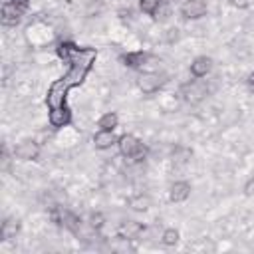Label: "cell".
Instances as JSON below:
<instances>
[{"instance_id":"6da1fadb","label":"cell","mask_w":254,"mask_h":254,"mask_svg":"<svg viewBox=\"0 0 254 254\" xmlns=\"http://www.w3.org/2000/svg\"><path fill=\"white\" fill-rule=\"evenodd\" d=\"M117 149H119L121 157L131 159V161H137V163L139 161H145V157H147V149H145L143 141L137 135H133V133L121 135L119 141H117Z\"/></svg>"},{"instance_id":"7a4b0ae2","label":"cell","mask_w":254,"mask_h":254,"mask_svg":"<svg viewBox=\"0 0 254 254\" xmlns=\"http://www.w3.org/2000/svg\"><path fill=\"white\" fill-rule=\"evenodd\" d=\"M26 40H28V44L32 48H46L48 44H52L54 32L46 22L36 20L26 28Z\"/></svg>"},{"instance_id":"3957f363","label":"cell","mask_w":254,"mask_h":254,"mask_svg":"<svg viewBox=\"0 0 254 254\" xmlns=\"http://www.w3.org/2000/svg\"><path fill=\"white\" fill-rule=\"evenodd\" d=\"M169 81V75L163 71H143L137 77V87L145 93V95H153L159 89H163V85Z\"/></svg>"},{"instance_id":"277c9868","label":"cell","mask_w":254,"mask_h":254,"mask_svg":"<svg viewBox=\"0 0 254 254\" xmlns=\"http://www.w3.org/2000/svg\"><path fill=\"white\" fill-rule=\"evenodd\" d=\"M181 95H183L189 103H198V101H202V99L208 95V87L202 83V79L194 77V79L183 83V87H181Z\"/></svg>"},{"instance_id":"5b68a950","label":"cell","mask_w":254,"mask_h":254,"mask_svg":"<svg viewBox=\"0 0 254 254\" xmlns=\"http://www.w3.org/2000/svg\"><path fill=\"white\" fill-rule=\"evenodd\" d=\"M14 157L18 161H38L40 157V145L34 141V139H22L16 147H14Z\"/></svg>"},{"instance_id":"8992f818","label":"cell","mask_w":254,"mask_h":254,"mask_svg":"<svg viewBox=\"0 0 254 254\" xmlns=\"http://www.w3.org/2000/svg\"><path fill=\"white\" fill-rule=\"evenodd\" d=\"M208 14V4L204 0H185L181 4V16L185 20H200Z\"/></svg>"},{"instance_id":"52a82bcc","label":"cell","mask_w":254,"mask_h":254,"mask_svg":"<svg viewBox=\"0 0 254 254\" xmlns=\"http://www.w3.org/2000/svg\"><path fill=\"white\" fill-rule=\"evenodd\" d=\"M212 65H214V62H212L210 56H196V58H192V62L189 65V73L192 77L202 79L212 71Z\"/></svg>"},{"instance_id":"ba28073f","label":"cell","mask_w":254,"mask_h":254,"mask_svg":"<svg viewBox=\"0 0 254 254\" xmlns=\"http://www.w3.org/2000/svg\"><path fill=\"white\" fill-rule=\"evenodd\" d=\"M119 60H121V64H123L125 67L141 69V67L147 65V62L151 60V54H149V52H143V50H137V52H127V54H123Z\"/></svg>"},{"instance_id":"9c48e42d","label":"cell","mask_w":254,"mask_h":254,"mask_svg":"<svg viewBox=\"0 0 254 254\" xmlns=\"http://www.w3.org/2000/svg\"><path fill=\"white\" fill-rule=\"evenodd\" d=\"M192 192V185L189 181H175L169 187V200L171 202H185Z\"/></svg>"},{"instance_id":"30bf717a","label":"cell","mask_w":254,"mask_h":254,"mask_svg":"<svg viewBox=\"0 0 254 254\" xmlns=\"http://www.w3.org/2000/svg\"><path fill=\"white\" fill-rule=\"evenodd\" d=\"M93 147L95 149H99V151H107V149H111L113 145H117V141H119V137L115 135V131H105V129H99L95 135H93Z\"/></svg>"},{"instance_id":"8fae6325","label":"cell","mask_w":254,"mask_h":254,"mask_svg":"<svg viewBox=\"0 0 254 254\" xmlns=\"http://www.w3.org/2000/svg\"><path fill=\"white\" fill-rule=\"evenodd\" d=\"M143 230H145V226H143L141 222H137V220H127V222H123V224L117 228V236H119V238H125V240H135V238H139V236L143 234Z\"/></svg>"},{"instance_id":"7c38bea8","label":"cell","mask_w":254,"mask_h":254,"mask_svg":"<svg viewBox=\"0 0 254 254\" xmlns=\"http://www.w3.org/2000/svg\"><path fill=\"white\" fill-rule=\"evenodd\" d=\"M127 204H129V208L135 210V212H147V210L153 206V200H151L149 194L137 192V194H133V196L127 200Z\"/></svg>"},{"instance_id":"4fadbf2b","label":"cell","mask_w":254,"mask_h":254,"mask_svg":"<svg viewBox=\"0 0 254 254\" xmlns=\"http://www.w3.org/2000/svg\"><path fill=\"white\" fill-rule=\"evenodd\" d=\"M119 125V115L115 111H105L99 119H97V127L105 129V131H115Z\"/></svg>"},{"instance_id":"5bb4252c","label":"cell","mask_w":254,"mask_h":254,"mask_svg":"<svg viewBox=\"0 0 254 254\" xmlns=\"http://www.w3.org/2000/svg\"><path fill=\"white\" fill-rule=\"evenodd\" d=\"M50 123L54 127H64L69 123V111L67 109H62V107H54L50 111Z\"/></svg>"},{"instance_id":"9a60e30c","label":"cell","mask_w":254,"mask_h":254,"mask_svg":"<svg viewBox=\"0 0 254 254\" xmlns=\"http://www.w3.org/2000/svg\"><path fill=\"white\" fill-rule=\"evenodd\" d=\"M179 240H181V232H179V228H175V226L165 228L163 234H161V244H163V246H177Z\"/></svg>"},{"instance_id":"2e32d148","label":"cell","mask_w":254,"mask_h":254,"mask_svg":"<svg viewBox=\"0 0 254 254\" xmlns=\"http://www.w3.org/2000/svg\"><path fill=\"white\" fill-rule=\"evenodd\" d=\"M161 4H163V0H139V10H141L145 16L155 18V14H157V10L161 8Z\"/></svg>"},{"instance_id":"e0dca14e","label":"cell","mask_w":254,"mask_h":254,"mask_svg":"<svg viewBox=\"0 0 254 254\" xmlns=\"http://www.w3.org/2000/svg\"><path fill=\"white\" fill-rule=\"evenodd\" d=\"M103 222H105V218H103L101 212H93L91 218H89V224H91V228H95V230H101Z\"/></svg>"},{"instance_id":"ac0fdd59","label":"cell","mask_w":254,"mask_h":254,"mask_svg":"<svg viewBox=\"0 0 254 254\" xmlns=\"http://www.w3.org/2000/svg\"><path fill=\"white\" fill-rule=\"evenodd\" d=\"M242 192H244V196H254V177H250V179L244 183Z\"/></svg>"},{"instance_id":"d6986e66","label":"cell","mask_w":254,"mask_h":254,"mask_svg":"<svg viewBox=\"0 0 254 254\" xmlns=\"http://www.w3.org/2000/svg\"><path fill=\"white\" fill-rule=\"evenodd\" d=\"M254 4V0H230V6H234V8H238V10H246V8H250Z\"/></svg>"},{"instance_id":"ffe728a7","label":"cell","mask_w":254,"mask_h":254,"mask_svg":"<svg viewBox=\"0 0 254 254\" xmlns=\"http://www.w3.org/2000/svg\"><path fill=\"white\" fill-rule=\"evenodd\" d=\"M246 83H248L250 87H254V71H252V73H248V77H246Z\"/></svg>"}]
</instances>
